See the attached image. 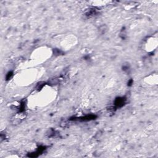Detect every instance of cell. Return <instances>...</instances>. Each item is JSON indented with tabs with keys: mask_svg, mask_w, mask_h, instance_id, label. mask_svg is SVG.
Here are the masks:
<instances>
[{
	"mask_svg": "<svg viewBox=\"0 0 158 158\" xmlns=\"http://www.w3.org/2000/svg\"><path fill=\"white\" fill-rule=\"evenodd\" d=\"M125 103V99L124 98H118L115 100V104L117 107H120L122 106H123Z\"/></svg>",
	"mask_w": 158,
	"mask_h": 158,
	"instance_id": "6da1fadb",
	"label": "cell"
}]
</instances>
